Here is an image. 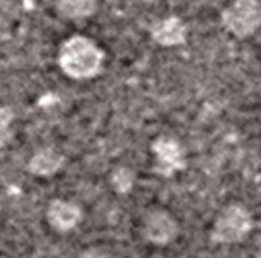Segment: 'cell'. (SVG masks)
Masks as SVG:
<instances>
[{"mask_svg":"<svg viewBox=\"0 0 261 258\" xmlns=\"http://www.w3.org/2000/svg\"><path fill=\"white\" fill-rule=\"evenodd\" d=\"M105 62L103 49L86 36H71L66 39L57 54V63L62 72L72 80H89L101 72Z\"/></svg>","mask_w":261,"mask_h":258,"instance_id":"6da1fadb","label":"cell"},{"mask_svg":"<svg viewBox=\"0 0 261 258\" xmlns=\"http://www.w3.org/2000/svg\"><path fill=\"white\" fill-rule=\"evenodd\" d=\"M252 229L253 217L250 211L240 203H232L215 218L209 232V240L214 244H237L244 241Z\"/></svg>","mask_w":261,"mask_h":258,"instance_id":"7a4b0ae2","label":"cell"},{"mask_svg":"<svg viewBox=\"0 0 261 258\" xmlns=\"http://www.w3.org/2000/svg\"><path fill=\"white\" fill-rule=\"evenodd\" d=\"M221 25L240 40L253 36L261 28V2L233 0L221 13Z\"/></svg>","mask_w":261,"mask_h":258,"instance_id":"3957f363","label":"cell"},{"mask_svg":"<svg viewBox=\"0 0 261 258\" xmlns=\"http://www.w3.org/2000/svg\"><path fill=\"white\" fill-rule=\"evenodd\" d=\"M180 234V224L177 218L165 209L149 211L142 223L143 238L155 246H166L177 240Z\"/></svg>","mask_w":261,"mask_h":258,"instance_id":"277c9868","label":"cell"},{"mask_svg":"<svg viewBox=\"0 0 261 258\" xmlns=\"http://www.w3.org/2000/svg\"><path fill=\"white\" fill-rule=\"evenodd\" d=\"M151 149L155 156L154 172L157 175L168 178L186 168L185 151L175 139L160 136L152 142Z\"/></svg>","mask_w":261,"mask_h":258,"instance_id":"5b68a950","label":"cell"},{"mask_svg":"<svg viewBox=\"0 0 261 258\" xmlns=\"http://www.w3.org/2000/svg\"><path fill=\"white\" fill-rule=\"evenodd\" d=\"M46 220L48 224L57 230V232H69L75 229L80 221L83 220V211L82 208L74 203L63 198H54L46 209Z\"/></svg>","mask_w":261,"mask_h":258,"instance_id":"8992f818","label":"cell"},{"mask_svg":"<svg viewBox=\"0 0 261 258\" xmlns=\"http://www.w3.org/2000/svg\"><path fill=\"white\" fill-rule=\"evenodd\" d=\"M151 39L165 48L171 46H178L183 45L188 39V27L186 23L177 17V16H169L166 19L157 20L151 30H149Z\"/></svg>","mask_w":261,"mask_h":258,"instance_id":"52a82bcc","label":"cell"},{"mask_svg":"<svg viewBox=\"0 0 261 258\" xmlns=\"http://www.w3.org/2000/svg\"><path fill=\"white\" fill-rule=\"evenodd\" d=\"M65 162L66 159L59 149L46 146V148L36 151L31 156V159L27 163V171L33 174L34 177L49 178L56 175L65 166Z\"/></svg>","mask_w":261,"mask_h":258,"instance_id":"ba28073f","label":"cell"},{"mask_svg":"<svg viewBox=\"0 0 261 258\" xmlns=\"http://www.w3.org/2000/svg\"><path fill=\"white\" fill-rule=\"evenodd\" d=\"M56 10L59 16L68 20H82L95 14V0H56Z\"/></svg>","mask_w":261,"mask_h":258,"instance_id":"9c48e42d","label":"cell"},{"mask_svg":"<svg viewBox=\"0 0 261 258\" xmlns=\"http://www.w3.org/2000/svg\"><path fill=\"white\" fill-rule=\"evenodd\" d=\"M134 185H136V172L130 168L118 166L112 171L111 186L117 194H120V195L129 194L130 191H133Z\"/></svg>","mask_w":261,"mask_h":258,"instance_id":"30bf717a","label":"cell"},{"mask_svg":"<svg viewBox=\"0 0 261 258\" xmlns=\"http://www.w3.org/2000/svg\"><path fill=\"white\" fill-rule=\"evenodd\" d=\"M16 112L11 106H0V148L7 146L14 136Z\"/></svg>","mask_w":261,"mask_h":258,"instance_id":"8fae6325","label":"cell"},{"mask_svg":"<svg viewBox=\"0 0 261 258\" xmlns=\"http://www.w3.org/2000/svg\"><path fill=\"white\" fill-rule=\"evenodd\" d=\"M79 258H108V256H106L103 249H100V247H89V249H85L79 255Z\"/></svg>","mask_w":261,"mask_h":258,"instance_id":"7c38bea8","label":"cell"},{"mask_svg":"<svg viewBox=\"0 0 261 258\" xmlns=\"http://www.w3.org/2000/svg\"><path fill=\"white\" fill-rule=\"evenodd\" d=\"M0 258H5V256H0Z\"/></svg>","mask_w":261,"mask_h":258,"instance_id":"4fadbf2b","label":"cell"}]
</instances>
